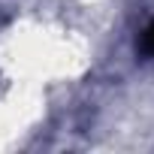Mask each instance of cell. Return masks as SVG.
<instances>
[{
    "label": "cell",
    "mask_w": 154,
    "mask_h": 154,
    "mask_svg": "<svg viewBox=\"0 0 154 154\" xmlns=\"http://www.w3.org/2000/svg\"><path fill=\"white\" fill-rule=\"evenodd\" d=\"M139 51H142V57H154V18L145 24V30L139 36Z\"/></svg>",
    "instance_id": "obj_1"
}]
</instances>
